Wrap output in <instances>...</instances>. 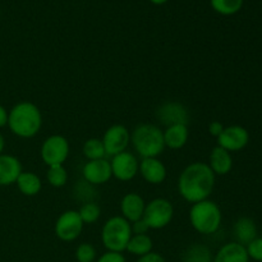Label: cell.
Returning a JSON list of instances; mask_svg holds the SVG:
<instances>
[{
	"label": "cell",
	"instance_id": "obj_13",
	"mask_svg": "<svg viewBox=\"0 0 262 262\" xmlns=\"http://www.w3.org/2000/svg\"><path fill=\"white\" fill-rule=\"evenodd\" d=\"M82 176L86 182L92 186H101L113 178L110 161L106 159L87 161L82 169Z\"/></svg>",
	"mask_w": 262,
	"mask_h": 262
},
{
	"label": "cell",
	"instance_id": "obj_5",
	"mask_svg": "<svg viewBox=\"0 0 262 262\" xmlns=\"http://www.w3.org/2000/svg\"><path fill=\"white\" fill-rule=\"evenodd\" d=\"M132 235V224L120 215L110 217L102 225V245L107 251H112V252H124Z\"/></svg>",
	"mask_w": 262,
	"mask_h": 262
},
{
	"label": "cell",
	"instance_id": "obj_16",
	"mask_svg": "<svg viewBox=\"0 0 262 262\" xmlns=\"http://www.w3.org/2000/svg\"><path fill=\"white\" fill-rule=\"evenodd\" d=\"M22 171L23 168L19 159L8 154L0 155V187L15 184Z\"/></svg>",
	"mask_w": 262,
	"mask_h": 262
},
{
	"label": "cell",
	"instance_id": "obj_34",
	"mask_svg": "<svg viewBox=\"0 0 262 262\" xmlns=\"http://www.w3.org/2000/svg\"><path fill=\"white\" fill-rule=\"evenodd\" d=\"M137 262H166L165 258L158 252H150L147 255L142 256V257H138Z\"/></svg>",
	"mask_w": 262,
	"mask_h": 262
},
{
	"label": "cell",
	"instance_id": "obj_26",
	"mask_svg": "<svg viewBox=\"0 0 262 262\" xmlns=\"http://www.w3.org/2000/svg\"><path fill=\"white\" fill-rule=\"evenodd\" d=\"M210 5L222 15L237 14L243 7V0H210Z\"/></svg>",
	"mask_w": 262,
	"mask_h": 262
},
{
	"label": "cell",
	"instance_id": "obj_33",
	"mask_svg": "<svg viewBox=\"0 0 262 262\" xmlns=\"http://www.w3.org/2000/svg\"><path fill=\"white\" fill-rule=\"evenodd\" d=\"M224 125H223L222 122H217V120H215V122H211L209 124V133L210 136H212V137L217 138L220 135H222L223 129H224Z\"/></svg>",
	"mask_w": 262,
	"mask_h": 262
},
{
	"label": "cell",
	"instance_id": "obj_4",
	"mask_svg": "<svg viewBox=\"0 0 262 262\" xmlns=\"http://www.w3.org/2000/svg\"><path fill=\"white\" fill-rule=\"evenodd\" d=\"M223 222L222 209L211 200L197 202L189 210V223L197 233L204 235L215 234Z\"/></svg>",
	"mask_w": 262,
	"mask_h": 262
},
{
	"label": "cell",
	"instance_id": "obj_6",
	"mask_svg": "<svg viewBox=\"0 0 262 262\" xmlns=\"http://www.w3.org/2000/svg\"><path fill=\"white\" fill-rule=\"evenodd\" d=\"M174 217V206L164 197L151 200L146 204L143 212V222L150 229H163L168 227Z\"/></svg>",
	"mask_w": 262,
	"mask_h": 262
},
{
	"label": "cell",
	"instance_id": "obj_37",
	"mask_svg": "<svg viewBox=\"0 0 262 262\" xmlns=\"http://www.w3.org/2000/svg\"><path fill=\"white\" fill-rule=\"evenodd\" d=\"M148 2H151L152 4H155V5H163V4H165V3H168L169 0H148Z\"/></svg>",
	"mask_w": 262,
	"mask_h": 262
},
{
	"label": "cell",
	"instance_id": "obj_28",
	"mask_svg": "<svg viewBox=\"0 0 262 262\" xmlns=\"http://www.w3.org/2000/svg\"><path fill=\"white\" fill-rule=\"evenodd\" d=\"M95 186L90 184L89 182L83 181L77 182L76 187H74V197H76L78 201H82V204H86V202H95Z\"/></svg>",
	"mask_w": 262,
	"mask_h": 262
},
{
	"label": "cell",
	"instance_id": "obj_30",
	"mask_svg": "<svg viewBox=\"0 0 262 262\" xmlns=\"http://www.w3.org/2000/svg\"><path fill=\"white\" fill-rule=\"evenodd\" d=\"M246 250L250 260L262 262V237L255 238L250 245L246 246Z\"/></svg>",
	"mask_w": 262,
	"mask_h": 262
},
{
	"label": "cell",
	"instance_id": "obj_27",
	"mask_svg": "<svg viewBox=\"0 0 262 262\" xmlns=\"http://www.w3.org/2000/svg\"><path fill=\"white\" fill-rule=\"evenodd\" d=\"M83 224H95L101 216V209L96 202H86L82 204L79 210H77Z\"/></svg>",
	"mask_w": 262,
	"mask_h": 262
},
{
	"label": "cell",
	"instance_id": "obj_35",
	"mask_svg": "<svg viewBox=\"0 0 262 262\" xmlns=\"http://www.w3.org/2000/svg\"><path fill=\"white\" fill-rule=\"evenodd\" d=\"M8 124V110L0 105V128H4Z\"/></svg>",
	"mask_w": 262,
	"mask_h": 262
},
{
	"label": "cell",
	"instance_id": "obj_15",
	"mask_svg": "<svg viewBox=\"0 0 262 262\" xmlns=\"http://www.w3.org/2000/svg\"><path fill=\"white\" fill-rule=\"evenodd\" d=\"M145 207L146 202L143 197L136 192H130V193L125 194L120 201V212H122L120 216H123L132 224V223L142 219Z\"/></svg>",
	"mask_w": 262,
	"mask_h": 262
},
{
	"label": "cell",
	"instance_id": "obj_20",
	"mask_svg": "<svg viewBox=\"0 0 262 262\" xmlns=\"http://www.w3.org/2000/svg\"><path fill=\"white\" fill-rule=\"evenodd\" d=\"M233 233H234L235 242L245 246V247L247 245H250L255 238L258 237L257 225H256L255 220L247 216L239 217V219L234 223Z\"/></svg>",
	"mask_w": 262,
	"mask_h": 262
},
{
	"label": "cell",
	"instance_id": "obj_8",
	"mask_svg": "<svg viewBox=\"0 0 262 262\" xmlns=\"http://www.w3.org/2000/svg\"><path fill=\"white\" fill-rule=\"evenodd\" d=\"M83 222L77 210H67L56 219L54 232L63 242H73L83 230Z\"/></svg>",
	"mask_w": 262,
	"mask_h": 262
},
{
	"label": "cell",
	"instance_id": "obj_21",
	"mask_svg": "<svg viewBox=\"0 0 262 262\" xmlns=\"http://www.w3.org/2000/svg\"><path fill=\"white\" fill-rule=\"evenodd\" d=\"M15 184H17V188L19 189L20 193L27 197L37 196L42 189L41 178L33 171H22Z\"/></svg>",
	"mask_w": 262,
	"mask_h": 262
},
{
	"label": "cell",
	"instance_id": "obj_36",
	"mask_svg": "<svg viewBox=\"0 0 262 262\" xmlns=\"http://www.w3.org/2000/svg\"><path fill=\"white\" fill-rule=\"evenodd\" d=\"M5 148V140H4V136L0 133V155L3 154V151H4Z\"/></svg>",
	"mask_w": 262,
	"mask_h": 262
},
{
	"label": "cell",
	"instance_id": "obj_32",
	"mask_svg": "<svg viewBox=\"0 0 262 262\" xmlns=\"http://www.w3.org/2000/svg\"><path fill=\"white\" fill-rule=\"evenodd\" d=\"M150 230V228L147 227L143 219L138 220V222L132 223V233L133 234H147V232Z\"/></svg>",
	"mask_w": 262,
	"mask_h": 262
},
{
	"label": "cell",
	"instance_id": "obj_10",
	"mask_svg": "<svg viewBox=\"0 0 262 262\" xmlns=\"http://www.w3.org/2000/svg\"><path fill=\"white\" fill-rule=\"evenodd\" d=\"M112 173L115 179L120 182H129L135 178L140 170V161L135 154L124 151L113 156L110 160Z\"/></svg>",
	"mask_w": 262,
	"mask_h": 262
},
{
	"label": "cell",
	"instance_id": "obj_14",
	"mask_svg": "<svg viewBox=\"0 0 262 262\" xmlns=\"http://www.w3.org/2000/svg\"><path fill=\"white\" fill-rule=\"evenodd\" d=\"M138 173L142 176L147 183L158 186L165 182L166 176H168V170L166 166L164 165L163 161L159 158H147L142 159L140 163V170Z\"/></svg>",
	"mask_w": 262,
	"mask_h": 262
},
{
	"label": "cell",
	"instance_id": "obj_9",
	"mask_svg": "<svg viewBox=\"0 0 262 262\" xmlns=\"http://www.w3.org/2000/svg\"><path fill=\"white\" fill-rule=\"evenodd\" d=\"M101 140L106 151V156L113 158L118 154L127 151L130 143V132L125 125L113 124L105 130Z\"/></svg>",
	"mask_w": 262,
	"mask_h": 262
},
{
	"label": "cell",
	"instance_id": "obj_2",
	"mask_svg": "<svg viewBox=\"0 0 262 262\" xmlns=\"http://www.w3.org/2000/svg\"><path fill=\"white\" fill-rule=\"evenodd\" d=\"M8 127L19 138H32L42 127V114L36 104L20 101L8 112Z\"/></svg>",
	"mask_w": 262,
	"mask_h": 262
},
{
	"label": "cell",
	"instance_id": "obj_11",
	"mask_svg": "<svg viewBox=\"0 0 262 262\" xmlns=\"http://www.w3.org/2000/svg\"><path fill=\"white\" fill-rule=\"evenodd\" d=\"M217 146L232 152L243 150L250 142V133L242 125H229L223 129L222 135L216 138Z\"/></svg>",
	"mask_w": 262,
	"mask_h": 262
},
{
	"label": "cell",
	"instance_id": "obj_7",
	"mask_svg": "<svg viewBox=\"0 0 262 262\" xmlns=\"http://www.w3.org/2000/svg\"><path fill=\"white\" fill-rule=\"evenodd\" d=\"M69 142L64 136L53 135L49 136L41 145L40 155L43 163L48 166L64 165L69 158Z\"/></svg>",
	"mask_w": 262,
	"mask_h": 262
},
{
	"label": "cell",
	"instance_id": "obj_24",
	"mask_svg": "<svg viewBox=\"0 0 262 262\" xmlns=\"http://www.w3.org/2000/svg\"><path fill=\"white\" fill-rule=\"evenodd\" d=\"M82 152H83L84 158L87 159V161L105 159V156H106V151H105L102 140H100V138H95V137L89 138V140L83 143Z\"/></svg>",
	"mask_w": 262,
	"mask_h": 262
},
{
	"label": "cell",
	"instance_id": "obj_3",
	"mask_svg": "<svg viewBox=\"0 0 262 262\" xmlns=\"http://www.w3.org/2000/svg\"><path fill=\"white\" fill-rule=\"evenodd\" d=\"M130 143L142 159L159 158L165 150L163 130L150 123H142L133 129Z\"/></svg>",
	"mask_w": 262,
	"mask_h": 262
},
{
	"label": "cell",
	"instance_id": "obj_17",
	"mask_svg": "<svg viewBox=\"0 0 262 262\" xmlns=\"http://www.w3.org/2000/svg\"><path fill=\"white\" fill-rule=\"evenodd\" d=\"M209 166L215 176H227L233 169L232 154L219 146H215L210 152Z\"/></svg>",
	"mask_w": 262,
	"mask_h": 262
},
{
	"label": "cell",
	"instance_id": "obj_22",
	"mask_svg": "<svg viewBox=\"0 0 262 262\" xmlns=\"http://www.w3.org/2000/svg\"><path fill=\"white\" fill-rule=\"evenodd\" d=\"M214 255L206 245L193 243L182 253V262H212Z\"/></svg>",
	"mask_w": 262,
	"mask_h": 262
},
{
	"label": "cell",
	"instance_id": "obj_25",
	"mask_svg": "<svg viewBox=\"0 0 262 262\" xmlns=\"http://www.w3.org/2000/svg\"><path fill=\"white\" fill-rule=\"evenodd\" d=\"M46 179L49 184L54 188H61L68 183V171L64 165H51L48 166Z\"/></svg>",
	"mask_w": 262,
	"mask_h": 262
},
{
	"label": "cell",
	"instance_id": "obj_19",
	"mask_svg": "<svg viewBox=\"0 0 262 262\" xmlns=\"http://www.w3.org/2000/svg\"><path fill=\"white\" fill-rule=\"evenodd\" d=\"M212 262H250V257L245 246L229 242L219 248Z\"/></svg>",
	"mask_w": 262,
	"mask_h": 262
},
{
	"label": "cell",
	"instance_id": "obj_23",
	"mask_svg": "<svg viewBox=\"0 0 262 262\" xmlns=\"http://www.w3.org/2000/svg\"><path fill=\"white\" fill-rule=\"evenodd\" d=\"M152 247L154 241L148 234H133L128 242L125 251H128L130 255L142 257V256L152 252Z\"/></svg>",
	"mask_w": 262,
	"mask_h": 262
},
{
	"label": "cell",
	"instance_id": "obj_12",
	"mask_svg": "<svg viewBox=\"0 0 262 262\" xmlns=\"http://www.w3.org/2000/svg\"><path fill=\"white\" fill-rule=\"evenodd\" d=\"M156 118L161 124L174 125V124H186L189 122V112L183 104L177 101H168L161 104L156 110Z\"/></svg>",
	"mask_w": 262,
	"mask_h": 262
},
{
	"label": "cell",
	"instance_id": "obj_18",
	"mask_svg": "<svg viewBox=\"0 0 262 262\" xmlns=\"http://www.w3.org/2000/svg\"><path fill=\"white\" fill-rule=\"evenodd\" d=\"M164 135V143L165 147L170 150H181L187 145L189 138V129L188 125L186 124H174L166 127L165 130H163Z\"/></svg>",
	"mask_w": 262,
	"mask_h": 262
},
{
	"label": "cell",
	"instance_id": "obj_31",
	"mask_svg": "<svg viewBox=\"0 0 262 262\" xmlns=\"http://www.w3.org/2000/svg\"><path fill=\"white\" fill-rule=\"evenodd\" d=\"M96 262H127L123 253L120 252H112V251H106L102 253Z\"/></svg>",
	"mask_w": 262,
	"mask_h": 262
},
{
	"label": "cell",
	"instance_id": "obj_29",
	"mask_svg": "<svg viewBox=\"0 0 262 262\" xmlns=\"http://www.w3.org/2000/svg\"><path fill=\"white\" fill-rule=\"evenodd\" d=\"M76 260L77 262H94L96 260V248L91 245V243H81L78 247L76 248Z\"/></svg>",
	"mask_w": 262,
	"mask_h": 262
},
{
	"label": "cell",
	"instance_id": "obj_1",
	"mask_svg": "<svg viewBox=\"0 0 262 262\" xmlns=\"http://www.w3.org/2000/svg\"><path fill=\"white\" fill-rule=\"evenodd\" d=\"M215 177L209 164L201 161L189 164L178 178V193L192 205L209 200L214 191Z\"/></svg>",
	"mask_w": 262,
	"mask_h": 262
}]
</instances>
